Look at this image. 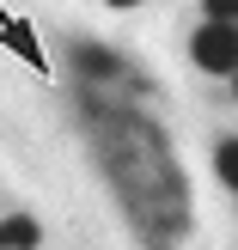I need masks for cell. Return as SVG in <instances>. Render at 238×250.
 <instances>
[{
    "label": "cell",
    "instance_id": "cell-1",
    "mask_svg": "<svg viewBox=\"0 0 238 250\" xmlns=\"http://www.w3.org/2000/svg\"><path fill=\"white\" fill-rule=\"evenodd\" d=\"M190 55H195V67H202V73L226 80V73L238 67V24H226V19H208L202 31L190 37Z\"/></svg>",
    "mask_w": 238,
    "mask_h": 250
},
{
    "label": "cell",
    "instance_id": "cell-2",
    "mask_svg": "<svg viewBox=\"0 0 238 250\" xmlns=\"http://www.w3.org/2000/svg\"><path fill=\"white\" fill-rule=\"evenodd\" d=\"M0 250H37V220H24V214L0 220Z\"/></svg>",
    "mask_w": 238,
    "mask_h": 250
},
{
    "label": "cell",
    "instance_id": "cell-3",
    "mask_svg": "<svg viewBox=\"0 0 238 250\" xmlns=\"http://www.w3.org/2000/svg\"><path fill=\"white\" fill-rule=\"evenodd\" d=\"M214 171H220L226 189H238V141H220V146H214Z\"/></svg>",
    "mask_w": 238,
    "mask_h": 250
},
{
    "label": "cell",
    "instance_id": "cell-4",
    "mask_svg": "<svg viewBox=\"0 0 238 250\" xmlns=\"http://www.w3.org/2000/svg\"><path fill=\"white\" fill-rule=\"evenodd\" d=\"M202 12H208V19H226V24H238V0H202Z\"/></svg>",
    "mask_w": 238,
    "mask_h": 250
},
{
    "label": "cell",
    "instance_id": "cell-5",
    "mask_svg": "<svg viewBox=\"0 0 238 250\" xmlns=\"http://www.w3.org/2000/svg\"><path fill=\"white\" fill-rule=\"evenodd\" d=\"M226 80H232V98H238V67H232V73H226Z\"/></svg>",
    "mask_w": 238,
    "mask_h": 250
},
{
    "label": "cell",
    "instance_id": "cell-6",
    "mask_svg": "<svg viewBox=\"0 0 238 250\" xmlns=\"http://www.w3.org/2000/svg\"><path fill=\"white\" fill-rule=\"evenodd\" d=\"M110 6H141V0H110Z\"/></svg>",
    "mask_w": 238,
    "mask_h": 250
}]
</instances>
